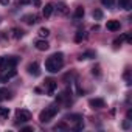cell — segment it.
Wrapping results in <instances>:
<instances>
[{
  "label": "cell",
  "instance_id": "1",
  "mask_svg": "<svg viewBox=\"0 0 132 132\" xmlns=\"http://www.w3.org/2000/svg\"><path fill=\"white\" fill-rule=\"evenodd\" d=\"M62 67H64V54H62L61 51L53 53V54L45 61V69H47L50 73H57Z\"/></svg>",
  "mask_w": 132,
  "mask_h": 132
},
{
  "label": "cell",
  "instance_id": "2",
  "mask_svg": "<svg viewBox=\"0 0 132 132\" xmlns=\"http://www.w3.org/2000/svg\"><path fill=\"white\" fill-rule=\"evenodd\" d=\"M57 113V106H50V107H45L40 113H39V121L40 123H48L50 120L54 118V115Z\"/></svg>",
  "mask_w": 132,
  "mask_h": 132
},
{
  "label": "cell",
  "instance_id": "3",
  "mask_svg": "<svg viewBox=\"0 0 132 132\" xmlns=\"http://www.w3.org/2000/svg\"><path fill=\"white\" fill-rule=\"evenodd\" d=\"M31 120V113L25 109H19L16 112V123H27Z\"/></svg>",
  "mask_w": 132,
  "mask_h": 132
},
{
  "label": "cell",
  "instance_id": "4",
  "mask_svg": "<svg viewBox=\"0 0 132 132\" xmlns=\"http://www.w3.org/2000/svg\"><path fill=\"white\" fill-rule=\"evenodd\" d=\"M45 92L48 93V95H54V92H56V89H57V82L56 81H53V79H45Z\"/></svg>",
  "mask_w": 132,
  "mask_h": 132
},
{
  "label": "cell",
  "instance_id": "5",
  "mask_svg": "<svg viewBox=\"0 0 132 132\" xmlns=\"http://www.w3.org/2000/svg\"><path fill=\"white\" fill-rule=\"evenodd\" d=\"M17 62H19V57H16V56H11V57H6L5 59V70H11V69H16V65H17Z\"/></svg>",
  "mask_w": 132,
  "mask_h": 132
},
{
  "label": "cell",
  "instance_id": "6",
  "mask_svg": "<svg viewBox=\"0 0 132 132\" xmlns=\"http://www.w3.org/2000/svg\"><path fill=\"white\" fill-rule=\"evenodd\" d=\"M89 106L92 109H103V107H106V103H104L103 98H92L89 101Z\"/></svg>",
  "mask_w": 132,
  "mask_h": 132
},
{
  "label": "cell",
  "instance_id": "7",
  "mask_svg": "<svg viewBox=\"0 0 132 132\" xmlns=\"http://www.w3.org/2000/svg\"><path fill=\"white\" fill-rule=\"evenodd\" d=\"M27 70H28V73L33 75V76H39V75H40V67H39V64H37V62H31V64H28Z\"/></svg>",
  "mask_w": 132,
  "mask_h": 132
},
{
  "label": "cell",
  "instance_id": "8",
  "mask_svg": "<svg viewBox=\"0 0 132 132\" xmlns=\"http://www.w3.org/2000/svg\"><path fill=\"white\" fill-rule=\"evenodd\" d=\"M106 28H107L109 31L115 33V31H120V28H121V23H120V20H107V23H106Z\"/></svg>",
  "mask_w": 132,
  "mask_h": 132
},
{
  "label": "cell",
  "instance_id": "9",
  "mask_svg": "<svg viewBox=\"0 0 132 132\" xmlns=\"http://www.w3.org/2000/svg\"><path fill=\"white\" fill-rule=\"evenodd\" d=\"M34 47H36L39 51H47V50L50 48V44H48L45 39H37V40L34 42Z\"/></svg>",
  "mask_w": 132,
  "mask_h": 132
},
{
  "label": "cell",
  "instance_id": "10",
  "mask_svg": "<svg viewBox=\"0 0 132 132\" xmlns=\"http://www.w3.org/2000/svg\"><path fill=\"white\" fill-rule=\"evenodd\" d=\"M17 75V72L14 70V69H11L10 72H6V73H3V75H0V78H2V82H8L11 78H14Z\"/></svg>",
  "mask_w": 132,
  "mask_h": 132
},
{
  "label": "cell",
  "instance_id": "11",
  "mask_svg": "<svg viewBox=\"0 0 132 132\" xmlns=\"http://www.w3.org/2000/svg\"><path fill=\"white\" fill-rule=\"evenodd\" d=\"M53 10H54V8H53V3H47V5H45V6L42 8V16H44L45 19H48V17L51 16Z\"/></svg>",
  "mask_w": 132,
  "mask_h": 132
},
{
  "label": "cell",
  "instance_id": "12",
  "mask_svg": "<svg viewBox=\"0 0 132 132\" xmlns=\"http://www.w3.org/2000/svg\"><path fill=\"white\" fill-rule=\"evenodd\" d=\"M22 20H23L27 25H33V23L37 22V16H34V14H25V16L22 17Z\"/></svg>",
  "mask_w": 132,
  "mask_h": 132
},
{
  "label": "cell",
  "instance_id": "13",
  "mask_svg": "<svg viewBox=\"0 0 132 132\" xmlns=\"http://www.w3.org/2000/svg\"><path fill=\"white\" fill-rule=\"evenodd\" d=\"M96 56V53L93 51V50H87V51H84V53H81L79 54V61H86V59H92V57H95Z\"/></svg>",
  "mask_w": 132,
  "mask_h": 132
},
{
  "label": "cell",
  "instance_id": "14",
  "mask_svg": "<svg viewBox=\"0 0 132 132\" xmlns=\"http://www.w3.org/2000/svg\"><path fill=\"white\" fill-rule=\"evenodd\" d=\"M84 14H86L84 8H82V6H78V8H75V13H73V19H75V20H81V19L84 17Z\"/></svg>",
  "mask_w": 132,
  "mask_h": 132
},
{
  "label": "cell",
  "instance_id": "15",
  "mask_svg": "<svg viewBox=\"0 0 132 132\" xmlns=\"http://www.w3.org/2000/svg\"><path fill=\"white\" fill-rule=\"evenodd\" d=\"M56 10H57V13H59V14H62V16H65V14L69 13V10H67V5H65V3H62V2H59V3H57Z\"/></svg>",
  "mask_w": 132,
  "mask_h": 132
},
{
  "label": "cell",
  "instance_id": "16",
  "mask_svg": "<svg viewBox=\"0 0 132 132\" xmlns=\"http://www.w3.org/2000/svg\"><path fill=\"white\" fill-rule=\"evenodd\" d=\"M8 98H11V92L8 90V89H0V101H3V100H8Z\"/></svg>",
  "mask_w": 132,
  "mask_h": 132
},
{
  "label": "cell",
  "instance_id": "17",
  "mask_svg": "<svg viewBox=\"0 0 132 132\" xmlns=\"http://www.w3.org/2000/svg\"><path fill=\"white\" fill-rule=\"evenodd\" d=\"M11 33H13V37H14V39H20V37L23 36V31H22L20 28H13Z\"/></svg>",
  "mask_w": 132,
  "mask_h": 132
},
{
  "label": "cell",
  "instance_id": "18",
  "mask_svg": "<svg viewBox=\"0 0 132 132\" xmlns=\"http://www.w3.org/2000/svg\"><path fill=\"white\" fill-rule=\"evenodd\" d=\"M82 117L79 115V113H72V115H67L65 117V120H69V121H73V123H76L78 120H81Z\"/></svg>",
  "mask_w": 132,
  "mask_h": 132
},
{
  "label": "cell",
  "instance_id": "19",
  "mask_svg": "<svg viewBox=\"0 0 132 132\" xmlns=\"http://www.w3.org/2000/svg\"><path fill=\"white\" fill-rule=\"evenodd\" d=\"M118 5H120V8L130 10V0H118Z\"/></svg>",
  "mask_w": 132,
  "mask_h": 132
},
{
  "label": "cell",
  "instance_id": "20",
  "mask_svg": "<svg viewBox=\"0 0 132 132\" xmlns=\"http://www.w3.org/2000/svg\"><path fill=\"white\" fill-rule=\"evenodd\" d=\"M84 39H86V33H84V31H78V33L75 34V42L79 44V42H82Z\"/></svg>",
  "mask_w": 132,
  "mask_h": 132
},
{
  "label": "cell",
  "instance_id": "21",
  "mask_svg": "<svg viewBox=\"0 0 132 132\" xmlns=\"http://www.w3.org/2000/svg\"><path fill=\"white\" fill-rule=\"evenodd\" d=\"M92 16H93V19H95V20H101L104 14H103V11H101V10H93Z\"/></svg>",
  "mask_w": 132,
  "mask_h": 132
},
{
  "label": "cell",
  "instance_id": "22",
  "mask_svg": "<svg viewBox=\"0 0 132 132\" xmlns=\"http://www.w3.org/2000/svg\"><path fill=\"white\" fill-rule=\"evenodd\" d=\"M37 33H39V36H40L42 39H45V37L50 34V30H48V28H45V27H42V28H39V31H37Z\"/></svg>",
  "mask_w": 132,
  "mask_h": 132
},
{
  "label": "cell",
  "instance_id": "23",
  "mask_svg": "<svg viewBox=\"0 0 132 132\" xmlns=\"http://www.w3.org/2000/svg\"><path fill=\"white\" fill-rule=\"evenodd\" d=\"M53 129H54V130H67V129H69V126L65 124V123H57Z\"/></svg>",
  "mask_w": 132,
  "mask_h": 132
},
{
  "label": "cell",
  "instance_id": "24",
  "mask_svg": "<svg viewBox=\"0 0 132 132\" xmlns=\"http://www.w3.org/2000/svg\"><path fill=\"white\" fill-rule=\"evenodd\" d=\"M8 115H10V109H8V107H2V106H0V117L8 118Z\"/></svg>",
  "mask_w": 132,
  "mask_h": 132
},
{
  "label": "cell",
  "instance_id": "25",
  "mask_svg": "<svg viewBox=\"0 0 132 132\" xmlns=\"http://www.w3.org/2000/svg\"><path fill=\"white\" fill-rule=\"evenodd\" d=\"M92 75H93V76H100V75H101L100 65H93V67H92Z\"/></svg>",
  "mask_w": 132,
  "mask_h": 132
},
{
  "label": "cell",
  "instance_id": "26",
  "mask_svg": "<svg viewBox=\"0 0 132 132\" xmlns=\"http://www.w3.org/2000/svg\"><path fill=\"white\" fill-rule=\"evenodd\" d=\"M84 126H86V124H84V121H82V118H81V120H78V121H76L75 130H82V129H84Z\"/></svg>",
  "mask_w": 132,
  "mask_h": 132
},
{
  "label": "cell",
  "instance_id": "27",
  "mask_svg": "<svg viewBox=\"0 0 132 132\" xmlns=\"http://www.w3.org/2000/svg\"><path fill=\"white\" fill-rule=\"evenodd\" d=\"M101 3H103L104 6H107V8H112V6L115 5V0H101Z\"/></svg>",
  "mask_w": 132,
  "mask_h": 132
},
{
  "label": "cell",
  "instance_id": "28",
  "mask_svg": "<svg viewBox=\"0 0 132 132\" xmlns=\"http://www.w3.org/2000/svg\"><path fill=\"white\" fill-rule=\"evenodd\" d=\"M123 39H124V36H121V37L115 39V40H113V47H115V48H118V47H120V45L123 44Z\"/></svg>",
  "mask_w": 132,
  "mask_h": 132
},
{
  "label": "cell",
  "instance_id": "29",
  "mask_svg": "<svg viewBox=\"0 0 132 132\" xmlns=\"http://www.w3.org/2000/svg\"><path fill=\"white\" fill-rule=\"evenodd\" d=\"M5 59H6V57L0 56V69H3V67H5Z\"/></svg>",
  "mask_w": 132,
  "mask_h": 132
},
{
  "label": "cell",
  "instance_id": "30",
  "mask_svg": "<svg viewBox=\"0 0 132 132\" xmlns=\"http://www.w3.org/2000/svg\"><path fill=\"white\" fill-rule=\"evenodd\" d=\"M124 78H126L127 84H130V76H129V70H126V73H124Z\"/></svg>",
  "mask_w": 132,
  "mask_h": 132
},
{
  "label": "cell",
  "instance_id": "31",
  "mask_svg": "<svg viewBox=\"0 0 132 132\" xmlns=\"http://www.w3.org/2000/svg\"><path fill=\"white\" fill-rule=\"evenodd\" d=\"M129 126H130V120H126V121L123 123V127H124V129H129Z\"/></svg>",
  "mask_w": 132,
  "mask_h": 132
},
{
  "label": "cell",
  "instance_id": "32",
  "mask_svg": "<svg viewBox=\"0 0 132 132\" xmlns=\"http://www.w3.org/2000/svg\"><path fill=\"white\" fill-rule=\"evenodd\" d=\"M20 130H23V132H28V130H34L31 126H25V127H20Z\"/></svg>",
  "mask_w": 132,
  "mask_h": 132
},
{
  "label": "cell",
  "instance_id": "33",
  "mask_svg": "<svg viewBox=\"0 0 132 132\" xmlns=\"http://www.w3.org/2000/svg\"><path fill=\"white\" fill-rule=\"evenodd\" d=\"M31 3H33L36 8H39V6H40V0H31Z\"/></svg>",
  "mask_w": 132,
  "mask_h": 132
},
{
  "label": "cell",
  "instance_id": "34",
  "mask_svg": "<svg viewBox=\"0 0 132 132\" xmlns=\"http://www.w3.org/2000/svg\"><path fill=\"white\" fill-rule=\"evenodd\" d=\"M19 3H20V5H30L31 0H19Z\"/></svg>",
  "mask_w": 132,
  "mask_h": 132
},
{
  "label": "cell",
  "instance_id": "35",
  "mask_svg": "<svg viewBox=\"0 0 132 132\" xmlns=\"http://www.w3.org/2000/svg\"><path fill=\"white\" fill-rule=\"evenodd\" d=\"M10 3V0H0V5H3V6H6Z\"/></svg>",
  "mask_w": 132,
  "mask_h": 132
},
{
  "label": "cell",
  "instance_id": "36",
  "mask_svg": "<svg viewBox=\"0 0 132 132\" xmlns=\"http://www.w3.org/2000/svg\"><path fill=\"white\" fill-rule=\"evenodd\" d=\"M34 92H36V93H42V90H40L39 87H36V89H34Z\"/></svg>",
  "mask_w": 132,
  "mask_h": 132
},
{
  "label": "cell",
  "instance_id": "37",
  "mask_svg": "<svg viewBox=\"0 0 132 132\" xmlns=\"http://www.w3.org/2000/svg\"><path fill=\"white\" fill-rule=\"evenodd\" d=\"M0 84H2V78H0Z\"/></svg>",
  "mask_w": 132,
  "mask_h": 132
}]
</instances>
